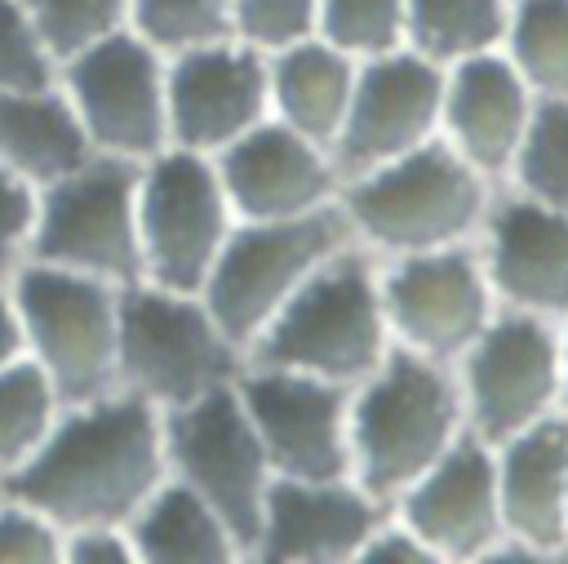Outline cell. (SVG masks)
<instances>
[{
    "instance_id": "1",
    "label": "cell",
    "mask_w": 568,
    "mask_h": 564,
    "mask_svg": "<svg viewBox=\"0 0 568 564\" xmlns=\"http://www.w3.org/2000/svg\"><path fill=\"white\" fill-rule=\"evenodd\" d=\"M164 480V413L115 386L62 404L49 440L0 484V493L40 506L67 533L80 524H129Z\"/></svg>"
},
{
    "instance_id": "2",
    "label": "cell",
    "mask_w": 568,
    "mask_h": 564,
    "mask_svg": "<svg viewBox=\"0 0 568 564\" xmlns=\"http://www.w3.org/2000/svg\"><path fill=\"white\" fill-rule=\"evenodd\" d=\"M497 182L466 164L444 138L404 151L386 164L342 178L337 209L351 244L373 258H404L448 244H470Z\"/></svg>"
},
{
    "instance_id": "3",
    "label": "cell",
    "mask_w": 568,
    "mask_h": 564,
    "mask_svg": "<svg viewBox=\"0 0 568 564\" xmlns=\"http://www.w3.org/2000/svg\"><path fill=\"white\" fill-rule=\"evenodd\" d=\"M466 435L453 364L390 346L351 386V475L386 506Z\"/></svg>"
},
{
    "instance_id": "4",
    "label": "cell",
    "mask_w": 568,
    "mask_h": 564,
    "mask_svg": "<svg viewBox=\"0 0 568 564\" xmlns=\"http://www.w3.org/2000/svg\"><path fill=\"white\" fill-rule=\"evenodd\" d=\"M390 346L377 258L346 244L275 311V320L253 338L248 360L355 386L386 360Z\"/></svg>"
},
{
    "instance_id": "5",
    "label": "cell",
    "mask_w": 568,
    "mask_h": 564,
    "mask_svg": "<svg viewBox=\"0 0 568 564\" xmlns=\"http://www.w3.org/2000/svg\"><path fill=\"white\" fill-rule=\"evenodd\" d=\"M248 351L217 324L200 293L133 280L120 289L115 382L160 413L231 386Z\"/></svg>"
},
{
    "instance_id": "6",
    "label": "cell",
    "mask_w": 568,
    "mask_h": 564,
    "mask_svg": "<svg viewBox=\"0 0 568 564\" xmlns=\"http://www.w3.org/2000/svg\"><path fill=\"white\" fill-rule=\"evenodd\" d=\"M351 244L337 204L297 218H235L222 253L213 258L200 298L217 324L248 351L275 311L311 280L320 262Z\"/></svg>"
},
{
    "instance_id": "7",
    "label": "cell",
    "mask_w": 568,
    "mask_h": 564,
    "mask_svg": "<svg viewBox=\"0 0 568 564\" xmlns=\"http://www.w3.org/2000/svg\"><path fill=\"white\" fill-rule=\"evenodd\" d=\"M22 324V351L49 373L62 404H80L115 391L120 342V289L67 266L27 262L13 284Z\"/></svg>"
},
{
    "instance_id": "8",
    "label": "cell",
    "mask_w": 568,
    "mask_h": 564,
    "mask_svg": "<svg viewBox=\"0 0 568 564\" xmlns=\"http://www.w3.org/2000/svg\"><path fill=\"white\" fill-rule=\"evenodd\" d=\"M466 431L501 444L555 413H564L559 320L497 306L484 333L453 364Z\"/></svg>"
},
{
    "instance_id": "9",
    "label": "cell",
    "mask_w": 568,
    "mask_h": 564,
    "mask_svg": "<svg viewBox=\"0 0 568 564\" xmlns=\"http://www.w3.org/2000/svg\"><path fill=\"white\" fill-rule=\"evenodd\" d=\"M231 226H235V209L213 155L164 147L138 164L142 280L200 293Z\"/></svg>"
},
{
    "instance_id": "10",
    "label": "cell",
    "mask_w": 568,
    "mask_h": 564,
    "mask_svg": "<svg viewBox=\"0 0 568 564\" xmlns=\"http://www.w3.org/2000/svg\"><path fill=\"white\" fill-rule=\"evenodd\" d=\"M31 262L67 266L115 289L142 280L138 244V164L89 155L40 191Z\"/></svg>"
},
{
    "instance_id": "11",
    "label": "cell",
    "mask_w": 568,
    "mask_h": 564,
    "mask_svg": "<svg viewBox=\"0 0 568 564\" xmlns=\"http://www.w3.org/2000/svg\"><path fill=\"white\" fill-rule=\"evenodd\" d=\"M164 462L178 484L200 493L231 524L248 560L275 471L235 395V382L164 413Z\"/></svg>"
},
{
    "instance_id": "12",
    "label": "cell",
    "mask_w": 568,
    "mask_h": 564,
    "mask_svg": "<svg viewBox=\"0 0 568 564\" xmlns=\"http://www.w3.org/2000/svg\"><path fill=\"white\" fill-rule=\"evenodd\" d=\"M164 67L169 53H160L133 27L89 44L58 67V84L98 155L142 164L169 147Z\"/></svg>"
},
{
    "instance_id": "13",
    "label": "cell",
    "mask_w": 568,
    "mask_h": 564,
    "mask_svg": "<svg viewBox=\"0 0 568 564\" xmlns=\"http://www.w3.org/2000/svg\"><path fill=\"white\" fill-rule=\"evenodd\" d=\"M377 289L390 342L439 364H457V355L497 315V293L475 240L377 258Z\"/></svg>"
},
{
    "instance_id": "14",
    "label": "cell",
    "mask_w": 568,
    "mask_h": 564,
    "mask_svg": "<svg viewBox=\"0 0 568 564\" xmlns=\"http://www.w3.org/2000/svg\"><path fill=\"white\" fill-rule=\"evenodd\" d=\"M235 395L280 480L351 475V386L248 360Z\"/></svg>"
},
{
    "instance_id": "15",
    "label": "cell",
    "mask_w": 568,
    "mask_h": 564,
    "mask_svg": "<svg viewBox=\"0 0 568 564\" xmlns=\"http://www.w3.org/2000/svg\"><path fill=\"white\" fill-rule=\"evenodd\" d=\"M439 102H444V67L426 53L399 44L377 58H359L355 89L333 138L337 173H364L404 151L439 138Z\"/></svg>"
},
{
    "instance_id": "16",
    "label": "cell",
    "mask_w": 568,
    "mask_h": 564,
    "mask_svg": "<svg viewBox=\"0 0 568 564\" xmlns=\"http://www.w3.org/2000/svg\"><path fill=\"white\" fill-rule=\"evenodd\" d=\"M164 107H169V147L217 155L240 133H248L271 115L266 53L240 36H222L169 53Z\"/></svg>"
},
{
    "instance_id": "17",
    "label": "cell",
    "mask_w": 568,
    "mask_h": 564,
    "mask_svg": "<svg viewBox=\"0 0 568 564\" xmlns=\"http://www.w3.org/2000/svg\"><path fill=\"white\" fill-rule=\"evenodd\" d=\"M390 511L426 542L435 564H484L506 537L493 444L466 431L390 502Z\"/></svg>"
},
{
    "instance_id": "18",
    "label": "cell",
    "mask_w": 568,
    "mask_h": 564,
    "mask_svg": "<svg viewBox=\"0 0 568 564\" xmlns=\"http://www.w3.org/2000/svg\"><path fill=\"white\" fill-rule=\"evenodd\" d=\"M386 502L355 475L337 480H280L266 493L253 533V564H359L364 542L386 520Z\"/></svg>"
},
{
    "instance_id": "19",
    "label": "cell",
    "mask_w": 568,
    "mask_h": 564,
    "mask_svg": "<svg viewBox=\"0 0 568 564\" xmlns=\"http://www.w3.org/2000/svg\"><path fill=\"white\" fill-rule=\"evenodd\" d=\"M475 249L484 258L497 306L546 320L568 315V209H550L510 187H497Z\"/></svg>"
},
{
    "instance_id": "20",
    "label": "cell",
    "mask_w": 568,
    "mask_h": 564,
    "mask_svg": "<svg viewBox=\"0 0 568 564\" xmlns=\"http://www.w3.org/2000/svg\"><path fill=\"white\" fill-rule=\"evenodd\" d=\"M235 218H297L337 204L342 173L324 142L266 115L217 155Z\"/></svg>"
},
{
    "instance_id": "21",
    "label": "cell",
    "mask_w": 568,
    "mask_h": 564,
    "mask_svg": "<svg viewBox=\"0 0 568 564\" xmlns=\"http://www.w3.org/2000/svg\"><path fill=\"white\" fill-rule=\"evenodd\" d=\"M537 111V93L506 62L501 49L470 53L444 67V102H439V138L475 164L488 182H506L510 160L528 133Z\"/></svg>"
},
{
    "instance_id": "22",
    "label": "cell",
    "mask_w": 568,
    "mask_h": 564,
    "mask_svg": "<svg viewBox=\"0 0 568 564\" xmlns=\"http://www.w3.org/2000/svg\"><path fill=\"white\" fill-rule=\"evenodd\" d=\"M493 453L506 537L537 551L541 564L568 560V413L493 444Z\"/></svg>"
},
{
    "instance_id": "23",
    "label": "cell",
    "mask_w": 568,
    "mask_h": 564,
    "mask_svg": "<svg viewBox=\"0 0 568 564\" xmlns=\"http://www.w3.org/2000/svg\"><path fill=\"white\" fill-rule=\"evenodd\" d=\"M89 155L98 151L58 80L0 93V164L9 173L44 191L49 182L80 169Z\"/></svg>"
},
{
    "instance_id": "24",
    "label": "cell",
    "mask_w": 568,
    "mask_h": 564,
    "mask_svg": "<svg viewBox=\"0 0 568 564\" xmlns=\"http://www.w3.org/2000/svg\"><path fill=\"white\" fill-rule=\"evenodd\" d=\"M359 58L342 53L324 36L293 40L275 53H266V93H271V115L284 120L288 129L333 147L351 89H355Z\"/></svg>"
},
{
    "instance_id": "25",
    "label": "cell",
    "mask_w": 568,
    "mask_h": 564,
    "mask_svg": "<svg viewBox=\"0 0 568 564\" xmlns=\"http://www.w3.org/2000/svg\"><path fill=\"white\" fill-rule=\"evenodd\" d=\"M129 542L138 564H235L244 560L231 524L173 475L129 515Z\"/></svg>"
},
{
    "instance_id": "26",
    "label": "cell",
    "mask_w": 568,
    "mask_h": 564,
    "mask_svg": "<svg viewBox=\"0 0 568 564\" xmlns=\"http://www.w3.org/2000/svg\"><path fill=\"white\" fill-rule=\"evenodd\" d=\"M510 0H408L404 4V44L448 67L470 53L501 44Z\"/></svg>"
},
{
    "instance_id": "27",
    "label": "cell",
    "mask_w": 568,
    "mask_h": 564,
    "mask_svg": "<svg viewBox=\"0 0 568 564\" xmlns=\"http://www.w3.org/2000/svg\"><path fill=\"white\" fill-rule=\"evenodd\" d=\"M497 49L537 98H568V0H510Z\"/></svg>"
},
{
    "instance_id": "28",
    "label": "cell",
    "mask_w": 568,
    "mask_h": 564,
    "mask_svg": "<svg viewBox=\"0 0 568 564\" xmlns=\"http://www.w3.org/2000/svg\"><path fill=\"white\" fill-rule=\"evenodd\" d=\"M58 413H62V395L27 351L0 364V484L36 457Z\"/></svg>"
},
{
    "instance_id": "29",
    "label": "cell",
    "mask_w": 568,
    "mask_h": 564,
    "mask_svg": "<svg viewBox=\"0 0 568 564\" xmlns=\"http://www.w3.org/2000/svg\"><path fill=\"white\" fill-rule=\"evenodd\" d=\"M501 187L550 209H568V98H537V111Z\"/></svg>"
},
{
    "instance_id": "30",
    "label": "cell",
    "mask_w": 568,
    "mask_h": 564,
    "mask_svg": "<svg viewBox=\"0 0 568 564\" xmlns=\"http://www.w3.org/2000/svg\"><path fill=\"white\" fill-rule=\"evenodd\" d=\"M404 4L408 0H320L315 36L351 58H377L404 44Z\"/></svg>"
},
{
    "instance_id": "31",
    "label": "cell",
    "mask_w": 568,
    "mask_h": 564,
    "mask_svg": "<svg viewBox=\"0 0 568 564\" xmlns=\"http://www.w3.org/2000/svg\"><path fill=\"white\" fill-rule=\"evenodd\" d=\"M49 53L58 58V67L75 53H84L89 44L115 36L129 27L133 0H27Z\"/></svg>"
},
{
    "instance_id": "32",
    "label": "cell",
    "mask_w": 568,
    "mask_h": 564,
    "mask_svg": "<svg viewBox=\"0 0 568 564\" xmlns=\"http://www.w3.org/2000/svg\"><path fill=\"white\" fill-rule=\"evenodd\" d=\"M129 27L160 53L231 36V0H133Z\"/></svg>"
},
{
    "instance_id": "33",
    "label": "cell",
    "mask_w": 568,
    "mask_h": 564,
    "mask_svg": "<svg viewBox=\"0 0 568 564\" xmlns=\"http://www.w3.org/2000/svg\"><path fill=\"white\" fill-rule=\"evenodd\" d=\"M58 80V58L49 53L27 0H0V93L40 89Z\"/></svg>"
},
{
    "instance_id": "34",
    "label": "cell",
    "mask_w": 568,
    "mask_h": 564,
    "mask_svg": "<svg viewBox=\"0 0 568 564\" xmlns=\"http://www.w3.org/2000/svg\"><path fill=\"white\" fill-rule=\"evenodd\" d=\"M320 0H231V36L248 40L262 53H275L293 40L315 36Z\"/></svg>"
},
{
    "instance_id": "35",
    "label": "cell",
    "mask_w": 568,
    "mask_h": 564,
    "mask_svg": "<svg viewBox=\"0 0 568 564\" xmlns=\"http://www.w3.org/2000/svg\"><path fill=\"white\" fill-rule=\"evenodd\" d=\"M62 524L40 506L0 493V564H62Z\"/></svg>"
},
{
    "instance_id": "36",
    "label": "cell",
    "mask_w": 568,
    "mask_h": 564,
    "mask_svg": "<svg viewBox=\"0 0 568 564\" xmlns=\"http://www.w3.org/2000/svg\"><path fill=\"white\" fill-rule=\"evenodd\" d=\"M36 218H40V191L0 164V284H13V275L31 262Z\"/></svg>"
},
{
    "instance_id": "37",
    "label": "cell",
    "mask_w": 568,
    "mask_h": 564,
    "mask_svg": "<svg viewBox=\"0 0 568 564\" xmlns=\"http://www.w3.org/2000/svg\"><path fill=\"white\" fill-rule=\"evenodd\" d=\"M62 564H138L124 524H80L62 537Z\"/></svg>"
},
{
    "instance_id": "38",
    "label": "cell",
    "mask_w": 568,
    "mask_h": 564,
    "mask_svg": "<svg viewBox=\"0 0 568 564\" xmlns=\"http://www.w3.org/2000/svg\"><path fill=\"white\" fill-rule=\"evenodd\" d=\"M359 564H435V555L426 551V542L395 515L386 511V520L373 528V537L359 551Z\"/></svg>"
},
{
    "instance_id": "39",
    "label": "cell",
    "mask_w": 568,
    "mask_h": 564,
    "mask_svg": "<svg viewBox=\"0 0 568 564\" xmlns=\"http://www.w3.org/2000/svg\"><path fill=\"white\" fill-rule=\"evenodd\" d=\"M22 355V324H18V306H13V293L9 284H0V364L18 360Z\"/></svg>"
},
{
    "instance_id": "40",
    "label": "cell",
    "mask_w": 568,
    "mask_h": 564,
    "mask_svg": "<svg viewBox=\"0 0 568 564\" xmlns=\"http://www.w3.org/2000/svg\"><path fill=\"white\" fill-rule=\"evenodd\" d=\"M559 360H564V413H568V315L559 320Z\"/></svg>"
}]
</instances>
